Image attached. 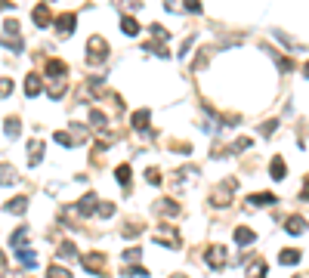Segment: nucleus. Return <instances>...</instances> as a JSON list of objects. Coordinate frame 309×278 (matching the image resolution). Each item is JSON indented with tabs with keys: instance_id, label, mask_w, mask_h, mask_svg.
<instances>
[{
	"instance_id": "0eeeda50",
	"label": "nucleus",
	"mask_w": 309,
	"mask_h": 278,
	"mask_svg": "<svg viewBox=\"0 0 309 278\" xmlns=\"http://www.w3.org/2000/svg\"><path fill=\"white\" fill-rule=\"evenodd\" d=\"M43 161V142L40 139H31L28 142V167H37Z\"/></svg>"
},
{
	"instance_id": "aec40b11",
	"label": "nucleus",
	"mask_w": 309,
	"mask_h": 278,
	"mask_svg": "<svg viewBox=\"0 0 309 278\" xmlns=\"http://www.w3.org/2000/svg\"><path fill=\"white\" fill-rule=\"evenodd\" d=\"M269 173H272V179H284V173H288V170H284V158H272V164H269Z\"/></svg>"
},
{
	"instance_id": "39448f33",
	"label": "nucleus",
	"mask_w": 309,
	"mask_h": 278,
	"mask_svg": "<svg viewBox=\"0 0 309 278\" xmlns=\"http://www.w3.org/2000/svg\"><path fill=\"white\" fill-rule=\"evenodd\" d=\"M77 28V16L74 13H62L59 19H56V31H59V34H71Z\"/></svg>"
},
{
	"instance_id": "6ab92c4d",
	"label": "nucleus",
	"mask_w": 309,
	"mask_h": 278,
	"mask_svg": "<svg viewBox=\"0 0 309 278\" xmlns=\"http://www.w3.org/2000/svg\"><path fill=\"white\" fill-rule=\"evenodd\" d=\"M65 71H68V68H65L62 59H50V62H47V74H50V77H65Z\"/></svg>"
},
{
	"instance_id": "4be33fe9",
	"label": "nucleus",
	"mask_w": 309,
	"mask_h": 278,
	"mask_svg": "<svg viewBox=\"0 0 309 278\" xmlns=\"http://www.w3.org/2000/svg\"><path fill=\"white\" fill-rule=\"evenodd\" d=\"M158 210H161V213H170V216H176V213H179V204H176V201H170V198H161V201H158Z\"/></svg>"
},
{
	"instance_id": "9b49d317",
	"label": "nucleus",
	"mask_w": 309,
	"mask_h": 278,
	"mask_svg": "<svg viewBox=\"0 0 309 278\" xmlns=\"http://www.w3.org/2000/svg\"><path fill=\"white\" fill-rule=\"evenodd\" d=\"M3 210L6 213H25L28 210V198H25V195H19V198H13V201L3 204Z\"/></svg>"
},
{
	"instance_id": "9d476101",
	"label": "nucleus",
	"mask_w": 309,
	"mask_h": 278,
	"mask_svg": "<svg viewBox=\"0 0 309 278\" xmlns=\"http://www.w3.org/2000/svg\"><path fill=\"white\" fill-rule=\"evenodd\" d=\"M254 241H257L254 229H247V226H238V229H235V244H241V247H250Z\"/></svg>"
},
{
	"instance_id": "7c9ffc66",
	"label": "nucleus",
	"mask_w": 309,
	"mask_h": 278,
	"mask_svg": "<svg viewBox=\"0 0 309 278\" xmlns=\"http://www.w3.org/2000/svg\"><path fill=\"white\" fill-rule=\"evenodd\" d=\"M96 216H102V219H108L111 213H114V204L111 201H102V204H96V210H93Z\"/></svg>"
},
{
	"instance_id": "e433bc0d",
	"label": "nucleus",
	"mask_w": 309,
	"mask_h": 278,
	"mask_svg": "<svg viewBox=\"0 0 309 278\" xmlns=\"http://www.w3.org/2000/svg\"><path fill=\"white\" fill-rule=\"evenodd\" d=\"M145 182H152V185H161V173H158V170H145Z\"/></svg>"
},
{
	"instance_id": "5701e85b",
	"label": "nucleus",
	"mask_w": 309,
	"mask_h": 278,
	"mask_svg": "<svg viewBox=\"0 0 309 278\" xmlns=\"http://www.w3.org/2000/svg\"><path fill=\"white\" fill-rule=\"evenodd\" d=\"M3 130H6V136H9V139H16V136L22 133V124H19V118H6Z\"/></svg>"
},
{
	"instance_id": "1a4fd4ad",
	"label": "nucleus",
	"mask_w": 309,
	"mask_h": 278,
	"mask_svg": "<svg viewBox=\"0 0 309 278\" xmlns=\"http://www.w3.org/2000/svg\"><path fill=\"white\" fill-rule=\"evenodd\" d=\"M31 19H34V25L37 28H47L50 22H53V16H50V6L47 3H40V6H34V13H31Z\"/></svg>"
},
{
	"instance_id": "a878e982",
	"label": "nucleus",
	"mask_w": 309,
	"mask_h": 278,
	"mask_svg": "<svg viewBox=\"0 0 309 278\" xmlns=\"http://www.w3.org/2000/svg\"><path fill=\"white\" fill-rule=\"evenodd\" d=\"M59 257L62 260H74L77 257V247L71 244V241H62V244H59Z\"/></svg>"
},
{
	"instance_id": "393cba45",
	"label": "nucleus",
	"mask_w": 309,
	"mask_h": 278,
	"mask_svg": "<svg viewBox=\"0 0 309 278\" xmlns=\"http://www.w3.org/2000/svg\"><path fill=\"white\" fill-rule=\"evenodd\" d=\"M62 93H65V77H53V84H50V96H53V99H62Z\"/></svg>"
},
{
	"instance_id": "f704fd0d",
	"label": "nucleus",
	"mask_w": 309,
	"mask_h": 278,
	"mask_svg": "<svg viewBox=\"0 0 309 278\" xmlns=\"http://www.w3.org/2000/svg\"><path fill=\"white\" fill-rule=\"evenodd\" d=\"M9 93H13V80H9V77H0V99H6Z\"/></svg>"
},
{
	"instance_id": "f03ea898",
	"label": "nucleus",
	"mask_w": 309,
	"mask_h": 278,
	"mask_svg": "<svg viewBox=\"0 0 309 278\" xmlns=\"http://www.w3.org/2000/svg\"><path fill=\"white\" fill-rule=\"evenodd\" d=\"M204 260H207L210 269H223V266L229 263V250L223 244H210L207 250H204Z\"/></svg>"
},
{
	"instance_id": "ea45409f",
	"label": "nucleus",
	"mask_w": 309,
	"mask_h": 278,
	"mask_svg": "<svg viewBox=\"0 0 309 278\" xmlns=\"http://www.w3.org/2000/svg\"><path fill=\"white\" fill-rule=\"evenodd\" d=\"M0 269H6V257H3V250H0Z\"/></svg>"
},
{
	"instance_id": "4468645a",
	"label": "nucleus",
	"mask_w": 309,
	"mask_h": 278,
	"mask_svg": "<svg viewBox=\"0 0 309 278\" xmlns=\"http://www.w3.org/2000/svg\"><path fill=\"white\" fill-rule=\"evenodd\" d=\"M300 260H303V253H300V250H294V247H288V250H281V253H278V263H281V266H297Z\"/></svg>"
},
{
	"instance_id": "423d86ee",
	"label": "nucleus",
	"mask_w": 309,
	"mask_h": 278,
	"mask_svg": "<svg viewBox=\"0 0 309 278\" xmlns=\"http://www.w3.org/2000/svg\"><path fill=\"white\" fill-rule=\"evenodd\" d=\"M96 204H99V195H93V192H90V195H84V198L77 201V207H74V210L81 213V216H90V213L96 210Z\"/></svg>"
},
{
	"instance_id": "58836bf2",
	"label": "nucleus",
	"mask_w": 309,
	"mask_h": 278,
	"mask_svg": "<svg viewBox=\"0 0 309 278\" xmlns=\"http://www.w3.org/2000/svg\"><path fill=\"white\" fill-rule=\"evenodd\" d=\"M275 127H278L275 121H272V124H263V127H260V133H263V136H269V133H275Z\"/></svg>"
},
{
	"instance_id": "ddd939ff",
	"label": "nucleus",
	"mask_w": 309,
	"mask_h": 278,
	"mask_svg": "<svg viewBox=\"0 0 309 278\" xmlns=\"http://www.w3.org/2000/svg\"><path fill=\"white\" fill-rule=\"evenodd\" d=\"M40 90H43L40 74H28L25 77V93H28V96H40Z\"/></svg>"
},
{
	"instance_id": "c85d7f7f",
	"label": "nucleus",
	"mask_w": 309,
	"mask_h": 278,
	"mask_svg": "<svg viewBox=\"0 0 309 278\" xmlns=\"http://www.w3.org/2000/svg\"><path fill=\"white\" fill-rule=\"evenodd\" d=\"M139 257H142V247H139V244H133V247L124 250V257H121V260H124V263H136Z\"/></svg>"
},
{
	"instance_id": "f3484780",
	"label": "nucleus",
	"mask_w": 309,
	"mask_h": 278,
	"mask_svg": "<svg viewBox=\"0 0 309 278\" xmlns=\"http://www.w3.org/2000/svg\"><path fill=\"white\" fill-rule=\"evenodd\" d=\"M121 31L127 34V37H136V34H139V22H136L133 16H124L121 19Z\"/></svg>"
},
{
	"instance_id": "cd10ccee",
	"label": "nucleus",
	"mask_w": 309,
	"mask_h": 278,
	"mask_svg": "<svg viewBox=\"0 0 309 278\" xmlns=\"http://www.w3.org/2000/svg\"><path fill=\"white\" fill-rule=\"evenodd\" d=\"M53 139H56V145H62V148H71V145H74V139H71V133H65V130H59V133H53Z\"/></svg>"
},
{
	"instance_id": "20e7f679",
	"label": "nucleus",
	"mask_w": 309,
	"mask_h": 278,
	"mask_svg": "<svg viewBox=\"0 0 309 278\" xmlns=\"http://www.w3.org/2000/svg\"><path fill=\"white\" fill-rule=\"evenodd\" d=\"M155 241H158V244H164V247H176L179 244V235L170 226H161V229L155 232Z\"/></svg>"
},
{
	"instance_id": "f8f14e48",
	"label": "nucleus",
	"mask_w": 309,
	"mask_h": 278,
	"mask_svg": "<svg viewBox=\"0 0 309 278\" xmlns=\"http://www.w3.org/2000/svg\"><path fill=\"white\" fill-rule=\"evenodd\" d=\"M16 257H19V263L25 266V269H34L37 266V253L34 250H25V247H16Z\"/></svg>"
},
{
	"instance_id": "4c0bfd02",
	"label": "nucleus",
	"mask_w": 309,
	"mask_h": 278,
	"mask_svg": "<svg viewBox=\"0 0 309 278\" xmlns=\"http://www.w3.org/2000/svg\"><path fill=\"white\" fill-rule=\"evenodd\" d=\"M186 9L189 13H201V0H186Z\"/></svg>"
},
{
	"instance_id": "79ce46f5",
	"label": "nucleus",
	"mask_w": 309,
	"mask_h": 278,
	"mask_svg": "<svg viewBox=\"0 0 309 278\" xmlns=\"http://www.w3.org/2000/svg\"><path fill=\"white\" fill-rule=\"evenodd\" d=\"M43 3H47V6H50V3H53V0H43Z\"/></svg>"
},
{
	"instance_id": "a19ab883",
	"label": "nucleus",
	"mask_w": 309,
	"mask_h": 278,
	"mask_svg": "<svg viewBox=\"0 0 309 278\" xmlns=\"http://www.w3.org/2000/svg\"><path fill=\"white\" fill-rule=\"evenodd\" d=\"M170 278H186V275H170Z\"/></svg>"
},
{
	"instance_id": "2eb2a0df",
	"label": "nucleus",
	"mask_w": 309,
	"mask_h": 278,
	"mask_svg": "<svg viewBox=\"0 0 309 278\" xmlns=\"http://www.w3.org/2000/svg\"><path fill=\"white\" fill-rule=\"evenodd\" d=\"M284 229H288V235H303L306 232V219L303 216H291L288 223H284Z\"/></svg>"
},
{
	"instance_id": "412c9836",
	"label": "nucleus",
	"mask_w": 309,
	"mask_h": 278,
	"mask_svg": "<svg viewBox=\"0 0 309 278\" xmlns=\"http://www.w3.org/2000/svg\"><path fill=\"white\" fill-rule=\"evenodd\" d=\"M47 278H74V275H71V269H65V266L53 263L50 269H47Z\"/></svg>"
},
{
	"instance_id": "f257e3e1",
	"label": "nucleus",
	"mask_w": 309,
	"mask_h": 278,
	"mask_svg": "<svg viewBox=\"0 0 309 278\" xmlns=\"http://www.w3.org/2000/svg\"><path fill=\"white\" fill-rule=\"evenodd\" d=\"M108 59V40L105 37H90L87 40V62L90 65H99V62H105Z\"/></svg>"
},
{
	"instance_id": "7ed1b4c3",
	"label": "nucleus",
	"mask_w": 309,
	"mask_h": 278,
	"mask_svg": "<svg viewBox=\"0 0 309 278\" xmlns=\"http://www.w3.org/2000/svg\"><path fill=\"white\" fill-rule=\"evenodd\" d=\"M81 263H84V269H87L90 275H99V272H102V266H105V253L93 250V253H87V257H84Z\"/></svg>"
},
{
	"instance_id": "b1692460",
	"label": "nucleus",
	"mask_w": 309,
	"mask_h": 278,
	"mask_svg": "<svg viewBox=\"0 0 309 278\" xmlns=\"http://www.w3.org/2000/svg\"><path fill=\"white\" fill-rule=\"evenodd\" d=\"M22 241H28V229L25 226H19L13 235H9V244H13V247H22Z\"/></svg>"
},
{
	"instance_id": "dca6fc26",
	"label": "nucleus",
	"mask_w": 309,
	"mask_h": 278,
	"mask_svg": "<svg viewBox=\"0 0 309 278\" xmlns=\"http://www.w3.org/2000/svg\"><path fill=\"white\" fill-rule=\"evenodd\" d=\"M16 182H19V173L9 164H0V185H16Z\"/></svg>"
},
{
	"instance_id": "2f4dec72",
	"label": "nucleus",
	"mask_w": 309,
	"mask_h": 278,
	"mask_svg": "<svg viewBox=\"0 0 309 278\" xmlns=\"http://www.w3.org/2000/svg\"><path fill=\"white\" fill-rule=\"evenodd\" d=\"M114 179H118L121 185H130V167H127V164H121L118 170H114Z\"/></svg>"
},
{
	"instance_id": "c9c22d12",
	"label": "nucleus",
	"mask_w": 309,
	"mask_h": 278,
	"mask_svg": "<svg viewBox=\"0 0 309 278\" xmlns=\"http://www.w3.org/2000/svg\"><path fill=\"white\" fill-rule=\"evenodd\" d=\"M124 275H136V278H148V269H142V266H133V269H124Z\"/></svg>"
},
{
	"instance_id": "473e14b6",
	"label": "nucleus",
	"mask_w": 309,
	"mask_h": 278,
	"mask_svg": "<svg viewBox=\"0 0 309 278\" xmlns=\"http://www.w3.org/2000/svg\"><path fill=\"white\" fill-rule=\"evenodd\" d=\"M105 121H108V118H105L99 108H90V124H93V127H105Z\"/></svg>"
},
{
	"instance_id": "6e6552de",
	"label": "nucleus",
	"mask_w": 309,
	"mask_h": 278,
	"mask_svg": "<svg viewBox=\"0 0 309 278\" xmlns=\"http://www.w3.org/2000/svg\"><path fill=\"white\" fill-rule=\"evenodd\" d=\"M148 121H152V111H148V108H139V111H133V118H130L133 130H139V133H145V130H148Z\"/></svg>"
},
{
	"instance_id": "37998d69",
	"label": "nucleus",
	"mask_w": 309,
	"mask_h": 278,
	"mask_svg": "<svg viewBox=\"0 0 309 278\" xmlns=\"http://www.w3.org/2000/svg\"><path fill=\"white\" fill-rule=\"evenodd\" d=\"M294 278H303V275H294Z\"/></svg>"
},
{
	"instance_id": "bb28decb",
	"label": "nucleus",
	"mask_w": 309,
	"mask_h": 278,
	"mask_svg": "<svg viewBox=\"0 0 309 278\" xmlns=\"http://www.w3.org/2000/svg\"><path fill=\"white\" fill-rule=\"evenodd\" d=\"M3 34H6L9 40H16V37H19V22H16V19H6V22H3Z\"/></svg>"
},
{
	"instance_id": "72a5a7b5",
	"label": "nucleus",
	"mask_w": 309,
	"mask_h": 278,
	"mask_svg": "<svg viewBox=\"0 0 309 278\" xmlns=\"http://www.w3.org/2000/svg\"><path fill=\"white\" fill-rule=\"evenodd\" d=\"M250 278H266V263L257 260L254 266H250Z\"/></svg>"
},
{
	"instance_id": "c756f323",
	"label": "nucleus",
	"mask_w": 309,
	"mask_h": 278,
	"mask_svg": "<svg viewBox=\"0 0 309 278\" xmlns=\"http://www.w3.org/2000/svg\"><path fill=\"white\" fill-rule=\"evenodd\" d=\"M250 145H254V139H250V136H241V139H235V145H232V152L235 155H241V152H247V148Z\"/></svg>"
},
{
	"instance_id": "a211bd4d",
	"label": "nucleus",
	"mask_w": 309,
	"mask_h": 278,
	"mask_svg": "<svg viewBox=\"0 0 309 278\" xmlns=\"http://www.w3.org/2000/svg\"><path fill=\"white\" fill-rule=\"evenodd\" d=\"M247 201L266 207V204H275V195H272V192H257V195H247Z\"/></svg>"
}]
</instances>
